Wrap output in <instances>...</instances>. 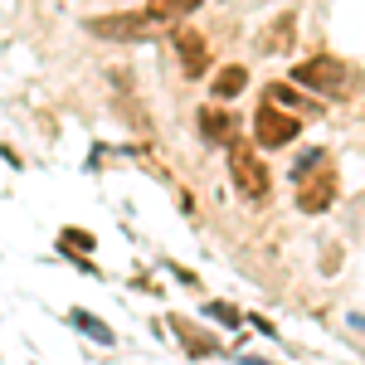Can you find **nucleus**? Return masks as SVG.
Masks as SVG:
<instances>
[{"instance_id": "f257e3e1", "label": "nucleus", "mask_w": 365, "mask_h": 365, "mask_svg": "<svg viewBox=\"0 0 365 365\" xmlns=\"http://www.w3.org/2000/svg\"><path fill=\"white\" fill-rule=\"evenodd\" d=\"M292 180H297V210H302V215H322V210L336 205L341 180H336V170L327 166V156L312 161L307 170H292Z\"/></svg>"}, {"instance_id": "f03ea898", "label": "nucleus", "mask_w": 365, "mask_h": 365, "mask_svg": "<svg viewBox=\"0 0 365 365\" xmlns=\"http://www.w3.org/2000/svg\"><path fill=\"white\" fill-rule=\"evenodd\" d=\"M229 175H234V185H239L244 200H268V190H273L268 166L253 156V146H244V141H229Z\"/></svg>"}, {"instance_id": "7ed1b4c3", "label": "nucleus", "mask_w": 365, "mask_h": 365, "mask_svg": "<svg viewBox=\"0 0 365 365\" xmlns=\"http://www.w3.org/2000/svg\"><path fill=\"white\" fill-rule=\"evenodd\" d=\"M156 25H161V20H156L151 10H127V15H98V20H88V34L137 44V39H151V34H156Z\"/></svg>"}, {"instance_id": "20e7f679", "label": "nucleus", "mask_w": 365, "mask_h": 365, "mask_svg": "<svg viewBox=\"0 0 365 365\" xmlns=\"http://www.w3.org/2000/svg\"><path fill=\"white\" fill-rule=\"evenodd\" d=\"M302 132V117L297 113H282L273 98H263L258 103V113H253V141L268 151V146H287V141Z\"/></svg>"}, {"instance_id": "39448f33", "label": "nucleus", "mask_w": 365, "mask_h": 365, "mask_svg": "<svg viewBox=\"0 0 365 365\" xmlns=\"http://www.w3.org/2000/svg\"><path fill=\"white\" fill-rule=\"evenodd\" d=\"M292 83L317 88V93H341V88H346V63L331 58V54H312L292 68Z\"/></svg>"}, {"instance_id": "423d86ee", "label": "nucleus", "mask_w": 365, "mask_h": 365, "mask_svg": "<svg viewBox=\"0 0 365 365\" xmlns=\"http://www.w3.org/2000/svg\"><path fill=\"white\" fill-rule=\"evenodd\" d=\"M175 58H180L185 78H200V73L210 68V54H205V39H200L195 29H180V34H175Z\"/></svg>"}, {"instance_id": "0eeeda50", "label": "nucleus", "mask_w": 365, "mask_h": 365, "mask_svg": "<svg viewBox=\"0 0 365 365\" xmlns=\"http://www.w3.org/2000/svg\"><path fill=\"white\" fill-rule=\"evenodd\" d=\"M292 29H297V15L282 10L273 25L258 29V49H263V54H287V49H292Z\"/></svg>"}, {"instance_id": "6e6552de", "label": "nucleus", "mask_w": 365, "mask_h": 365, "mask_svg": "<svg viewBox=\"0 0 365 365\" xmlns=\"http://www.w3.org/2000/svg\"><path fill=\"white\" fill-rule=\"evenodd\" d=\"M170 327H175V336H180V346L190 351V356H215L225 341L220 336H210V331H200V327H190L185 317H170Z\"/></svg>"}, {"instance_id": "1a4fd4ad", "label": "nucleus", "mask_w": 365, "mask_h": 365, "mask_svg": "<svg viewBox=\"0 0 365 365\" xmlns=\"http://www.w3.org/2000/svg\"><path fill=\"white\" fill-rule=\"evenodd\" d=\"M244 88H249V68H244V63H229V68L215 73V88H210V93H215L220 103H229V98H239Z\"/></svg>"}, {"instance_id": "9d476101", "label": "nucleus", "mask_w": 365, "mask_h": 365, "mask_svg": "<svg viewBox=\"0 0 365 365\" xmlns=\"http://www.w3.org/2000/svg\"><path fill=\"white\" fill-rule=\"evenodd\" d=\"M200 132H205V141L225 146V141H234V117L220 113V108H205V113H200Z\"/></svg>"}, {"instance_id": "9b49d317", "label": "nucleus", "mask_w": 365, "mask_h": 365, "mask_svg": "<svg viewBox=\"0 0 365 365\" xmlns=\"http://www.w3.org/2000/svg\"><path fill=\"white\" fill-rule=\"evenodd\" d=\"M263 98H273L278 108H287V113H297V117H302V113L317 117V103H307L297 88H287V83H268V88H263Z\"/></svg>"}, {"instance_id": "f8f14e48", "label": "nucleus", "mask_w": 365, "mask_h": 365, "mask_svg": "<svg viewBox=\"0 0 365 365\" xmlns=\"http://www.w3.org/2000/svg\"><path fill=\"white\" fill-rule=\"evenodd\" d=\"M68 322H73V327H78L83 336H93V341H98V346H113V331H108V327H103V322H98L93 312L73 307V312H68Z\"/></svg>"}, {"instance_id": "ddd939ff", "label": "nucleus", "mask_w": 365, "mask_h": 365, "mask_svg": "<svg viewBox=\"0 0 365 365\" xmlns=\"http://www.w3.org/2000/svg\"><path fill=\"white\" fill-rule=\"evenodd\" d=\"M58 249L73 253V258H88V253L98 249V239H93L88 229H63V234H58Z\"/></svg>"}, {"instance_id": "4468645a", "label": "nucleus", "mask_w": 365, "mask_h": 365, "mask_svg": "<svg viewBox=\"0 0 365 365\" xmlns=\"http://www.w3.org/2000/svg\"><path fill=\"white\" fill-rule=\"evenodd\" d=\"M200 5H205V0H146V10H151L156 20H180V15H190Z\"/></svg>"}, {"instance_id": "2eb2a0df", "label": "nucleus", "mask_w": 365, "mask_h": 365, "mask_svg": "<svg viewBox=\"0 0 365 365\" xmlns=\"http://www.w3.org/2000/svg\"><path fill=\"white\" fill-rule=\"evenodd\" d=\"M210 317L225 327H239V307H229V302H210Z\"/></svg>"}]
</instances>
